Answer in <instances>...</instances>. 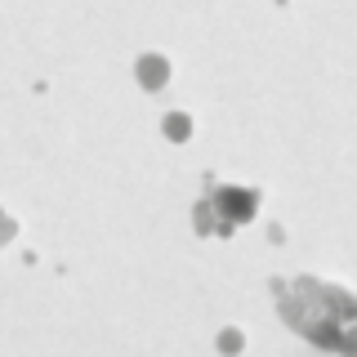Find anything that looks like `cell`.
<instances>
[{
  "label": "cell",
  "instance_id": "6da1fadb",
  "mask_svg": "<svg viewBox=\"0 0 357 357\" xmlns=\"http://www.w3.org/2000/svg\"><path fill=\"white\" fill-rule=\"evenodd\" d=\"M215 210L223 215L219 232H228L232 223L255 219V210H259V197H255L250 188H215Z\"/></svg>",
  "mask_w": 357,
  "mask_h": 357
},
{
  "label": "cell",
  "instance_id": "3957f363",
  "mask_svg": "<svg viewBox=\"0 0 357 357\" xmlns=\"http://www.w3.org/2000/svg\"><path fill=\"white\" fill-rule=\"evenodd\" d=\"M188 130H192L188 116H170V121H165V134H170V139H188Z\"/></svg>",
  "mask_w": 357,
  "mask_h": 357
},
{
  "label": "cell",
  "instance_id": "7a4b0ae2",
  "mask_svg": "<svg viewBox=\"0 0 357 357\" xmlns=\"http://www.w3.org/2000/svg\"><path fill=\"white\" fill-rule=\"evenodd\" d=\"M139 81L148 85V89H161L165 85V59H139Z\"/></svg>",
  "mask_w": 357,
  "mask_h": 357
},
{
  "label": "cell",
  "instance_id": "277c9868",
  "mask_svg": "<svg viewBox=\"0 0 357 357\" xmlns=\"http://www.w3.org/2000/svg\"><path fill=\"white\" fill-rule=\"evenodd\" d=\"M0 232H9V223H5V228H0Z\"/></svg>",
  "mask_w": 357,
  "mask_h": 357
}]
</instances>
